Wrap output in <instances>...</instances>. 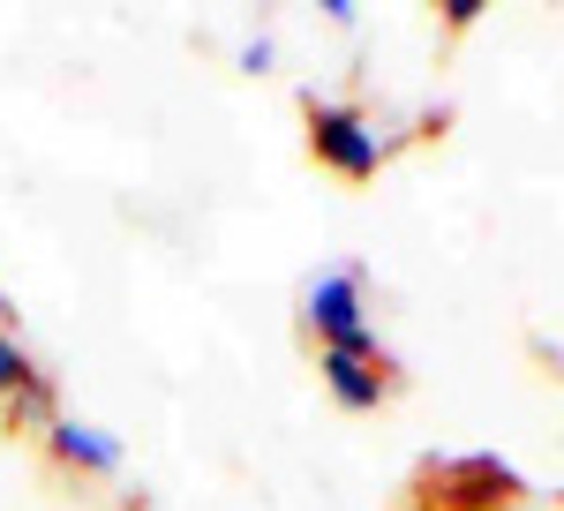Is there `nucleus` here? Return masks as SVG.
Returning a JSON list of instances; mask_svg holds the SVG:
<instances>
[{
	"mask_svg": "<svg viewBox=\"0 0 564 511\" xmlns=\"http://www.w3.org/2000/svg\"><path fill=\"white\" fill-rule=\"evenodd\" d=\"M302 121H308V159L339 181H377L384 166V143H377V121L354 106V98H302Z\"/></svg>",
	"mask_w": 564,
	"mask_h": 511,
	"instance_id": "f03ea898",
	"label": "nucleus"
},
{
	"mask_svg": "<svg viewBox=\"0 0 564 511\" xmlns=\"http://www.w3.org/2000/svg\"><path fill=\"white\" fill-rule=\"evenodd\" d=\"M527 497V474L505 467L497 452H459V459H430L422 467V511H512Z\"/></svg>",
	"mask_w": 564,
	"mask_h": 511,
	"instance_id": "f257e3e1",
	"label": "nucleus"
},
{
	"mask_svg": "<svg viewBox=\"0 0 564 511\" xmlns=\"http://www.w3.org/2000/svg\"><path fill=\"white\" fill-rule=\"evenodd\" d=\"M31 377H39V361L23 354V339H15V331H0V399H15Z\"/></svg>",
	"mask_w": 564,
	"mask_h": 511,
	"instance_id": "0eeeda50",
	"label": "nucleus"
},
{
	"mask_svg": "<svg viewBox=\"0 0 564 511\" xmlns=\"http://www.w3.org/2000/svg\"><path fill=\"white\" fill-rule=\"evenodd\" d=\"M369 324V271L361 263H339V271H316L302 286V331L316 346L347 339V331H361Z\"/></svg>",
	"mask_w": 564,
	"mask_h": 511,
	"instance_id": "7ed1b4c3",
	"label": "nucleus"
},
{
	"mask_svg": "<svg viewBox=\"0 0 564 511\" xmlns=\"http://www.w3.org/2000/svg\"><path fill=\"white\" fill-rule=\"evenodd\" d=\"M316 377H324V391H332L347 414H377L391 391H399V369H391V361H354L339 346H316Z\"/></svg>",
	"mask_w": 564,
	"mask_h": 511,
	"instance_id": "20e7f679",
	"label": "nucleus"
},
{
	"mask_svg": "<svg viewBox=\"0 0 564 511\" xmlns=\"http://www.w3.org/2000/svg\"><path fill=\"white\" fill-rule=\"evenodd\" d=\"M324 15H332L339 31H354V15H361V0H324Z\"/></svg>",
	"mask_w": 564,
	"mask_h": 511,
	"instance_id": "9d476101",
	"label": "nucleus"
},
{
	"mask_svg": "<svg viewBox=\"0 0 564 511\" xmlns=\"http://www.w3.org/2000/svg\"><path fill=\"white\" fill-rule=\"evenodd\" d=\"M45 422H53V377L39 369V377L8 399V428H45Z\"/></svg>",
	"mask_w": 564,
	"mask_h": 511,
	"instance_id": "423d86ee",
	"label": "nucleus"
},
{
	"mask_svg": "<svg viewBox=\"0 0 564 511\" xmlns=\"http://www.w3.org/2000/svg\"><path fill=\"white\" fill-rule=\"evenodd\" d=\"M481 23V0H444V31H475Z\"/></svg>",
	"mask_w": 564,
	"mask_h": 511,
	"instance_id": "6e6552de",
	"label": "nucleus"
},
{
	"mask_svg": "<svg viewBox=\"0 0 564 511\" xmlns=\"http://www.w3.org/2000/svg\"><path fill=\"white\" fill-rule=\"evenodd\" d=\"M39 436H45V459L61 474H121V436L76 422V414H53Z\"/></svg>",
	"mask_w": 564,
	"mask_h": 511,
	"instance_id": "39448f33",
	"label": "nucleus"
},
{
	"mask_svg": "<svg viewBox=\"0 0 564 511\" xmlns=\"http://www.w3.org/2000/svg\"><path fill=\"white\" fill-rule=\"evenodd\" d=\"M241 68H249V76H263V68H271V39H249V45H241Z\"/></svg>",
	"mask_w": 564,
	"mask_h": 511,
	"instance_id": "1a4fd4ad",
	"label": "nucleus"
}]
</instances>
